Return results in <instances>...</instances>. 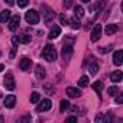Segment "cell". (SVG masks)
<instances>
[{
  "mask_svg": "<svg viewBox=\"0 0 123 123\" xmlns=\"http://www.w3.org/2000/svg\"><path fill=\"white\" fill-rule=\"evenodd\" d=\"M42 56H43L46 61L52 62V61H55V59L58 58V54H56V49H55L52 45H46V46L43 48V51H42Z\"/></svg>",
  "mask_w": 123,
  "mask_h": 123,
  "instance_id": "obj_1",
  "label": "cell"
},
{
  "mask_svg": "<svg viewBox=\"0 0 123 123\" xmlns=\"http://www.w3.org/2000/svg\"><path fill=\"white\" fill-rule=\"evenodd\" d=\"M41 10H42V16H43V19H45V23H46V25H51V22H52V19H54V10H51L46 5H42Z\"/></svg>",
  "mask_w": 123,
  "mask_h": 123,
  "instance_id": "obj_2",
  "label": "cell"
},
{
  "mask_svg": "<svg viewBox=\"0 0 123 123\" xmlns=\"http://www.w3.org/2000/svg\"><path fill=\"white\" fill-rule=\"evenodd\" d=\"M25 19L29 25H36L39 22V15H38L36 10H28L25 13Z\"/></svg>",
  "mask_w": 123,
  "mask_h": 123,
  "instance_id": "obj_3",
  "label": "cell"
},
{
  "mask_svg": "<svg viewBox=\"0 0 123 123\" xmlns=\"http://www.w3.org/2000/svg\"><path fill=\"white\" fill-rule=\"evenodd\" d=\"M51 107H52V101L48 100V98H45V100H42L41 103H38V106H36V111H39V113H42V111H48Z\"/></svg>",
  "mask_w": 123,
  "mask_h": 123,
  "instance_id": "obj_4",
  "label": "cell"
},
{
  "mask_svg": "<svg viewBox=\"0 0 123 123\" xmlns=\"http://www.w3.org/2000/svg\"><path fill=\"white\" fill-rule=\"evenodd\" d=\"M5 87L7 90H15L16 88V84H15V78H13V74L12 73H7V75L5 77Z\"/></svg>",
  "mask_w": 123,
  "mask_h": 123,
  "instance_id": "obj_5",
  "label": "cell"
},
{
  "mask_svg": "<svg viewBox=\"0 0 123 123\" xmlns=\"http://www.w3.org/2000/svg\"><path fill=\"white\" fill-rule=\"evenodd\" d=\"M101 31H103V28H101L100 23L93 28V31H91V41H93V42H97V41L101 38Z\"/></svg>",
  "mask_w": 123,
  "mask_h": 123,
  "instance_id": "obj_6",
  "label": "cell"
},
{
  "mask_svg": "<svg viewBox=\"0 0 123 123\" xmlns=\"http://www.w3.org/2000/svg\"><path fill=\"white\" fill-rule=\"evenodd\" d=\"M19 23H20V18L19 16H13L12 19H9V29L10 31H16L19 28Z\"/></svg>",
  "mask_w": 123,
  "mask_h": 123,
  "instance_id": "obj_7",
  "label": "cell"
},
{
  "mask_svg": "<svg viewBox=\"0 0 123 123\" xmlns=\"http://www.w3.org/2000/svg\"><path fill=\"white\" fill-rule=\"evenodd\" d=\"M113 62H114V65H122V62H123V51H116L113 54Z\"/></svg>",
  "mask_w": 123,
  "mask_h": 123,
  "instance_id": "obj_8",
  "label": "cell"
},
{
  "mask_svg": "<svg viewBox=\"0 0 123 123\" xmlns=\"http://www.w3.org/2000/svg\"><path fill=\"white\" fill-rule=\"evenodd\" d=\"M71 55H73V46L71 45H64V48H62V58L65 61H68L71 58Z\"/></svg>",
  "mask_w": 123,
  "mask_h": 123,
  "instance_id": "obj_9",
  "label": "cell"
},
{
  "mask_svg": "<svg viewBox=\"0 0 123 123\" xmlns=\"http://www.w3.org/2000/svg\"><path fill=\"white\" fill-rule=\"evenodd\" d=\"M5 106L7 107V109H13L15 106H16V97L15 96H7L6 98H5Z\"/></svg>",
  "mask_w": 123,
  "mask_h": 123,
  "instance_id": "obj_10",
  "label": "cell"
},
{
  "mask_svg": "<svg viewBox=\"0 0 123 123\" xmlns=\"http://www.w3.org/2000/svg\"><path fill=\"white\" fill-rule=\"evenodd\" d=\"M67 94H68V97L77 98V97L81 96V91H80L78 88H75V87H68V88H67Z\"/></svg>",
  "mask_w": 123,
  "mask_h": 123,
  "instance_id": "obj_11",
  "label": "cell"
},
{
  "mask_svg": "<svg viewBox=\"0 0 123 123\" xmlns=\"http://www.w3.org/2000/svg\"><path fill=\"white\" fill-rule=\"evenodd\" d=\"M59 33H61V28H59V26H52V29H51V32H49V35H48V38L52 41V39L58 38Z\"/></svg>",
  "mask_w": 123,
  "mask_h": 123,
  "instance_id": "obj_12",
  "label": "cell"
},
{
  "mask_svg": "<svg viewBox=\"0 0 123 123\" xmlns=\"http://www.w3.org/2000/svg\"><path fill=\"white\" fill-rule=\"evenodd\" d=\"M31 65H32V62H31V59H29V58H23V59L20 61V64H19L20 70H23V71L29 70V67H31Z\"/></svg>",
  "mask_w": 123,
  "mask_h": 123,
  "instance_id": "obj_13",
  "label": "cell"
},
{
  "mask_svg": "<svg viewBox=\"0 0 123 123\" xmlns=\"http://www.w3.org/2000/svg\"><path fill=\"white\" fill-rule=\"evenodd\" d=\"M9 19H10V10L6 9L0 13V23H6V22H9Z\"/></svg>",
  "mask_w": 123,
  "mask_h": 123,
  "instance_id": "obj_14",
  "label": "cell"
},
{
  "mask_svg": "<svg viewBox=\"0 0 123 123\" xmlns=\"http://www.w3.org/2000/svg\"><path fill=\"white\" fill-rule=\"evenodd\" d=\"M122 77H123V74H122V71H114V73H111V75H110V78H111V81H114V83H120L122 81Z\"/></svg>",
  "mask_w": 123,
  "mask_h": 123,
  "instance_id": "obj_15",
  "label": "cell"
},
{
  "mask_svg": "<svg viewBox=\"0 0 123 123\" xmlns=\"http://www.w3.org/2000/svg\"><path fill=\"white\" fill-rule=\"evenodd\" d=\"M68 23L71 25V28L73 29H80V26H81V23H80V20H78V18H71V19H68Z\"/></svg>",
  "mask_w": 123,
  "mask_h": 123,
  "instance_id": "obj_16",
  "label": "cell"
},
{
  "mask_svg": "<svg viewBox=\"0 0 123 123\" xmlns=\"http://www.w3.org/2000/svg\"><path fill=\"white\" fill-rule=\"evenodd\" d=\"M45 75H46V73H45V68L42 67V65H36V77L38 78H45Z\"/></svg>",
  "mask_w": 123,
  "mask_h": 123,
  "instance_id": "obj_17",
  "label": "cell"
},
{
  "mask_svg": "<svg viewBox=\"0 0 123 123\" xmlns=\"http://www.w3.org/2000/svg\"><path fill=\"white\" fill-rule=\"evenodd\" d=\"M93 88H94V91L100 96V98H101V90H103V83L101 81H96L94 84H93Z\"/></svg>",
  "mask_w": 123,
  "mask_h": 123,
  "instance_id": "obj_18",
  "label": "cell"
},
{
  "mask_svg": "<svg viewBox=\"0 0 123 123\" xmlns=\"http://www.w3.org/2000/svg\"><path fill=\"white\" fill-rule=\"evenodd\" d=\"M74 15H75V18L81 19V18L84 16V9H83L81 6H75V7H74Z\"/></svg>",
  "mask_w": 123,
  "mask_h": 123,
  "instance_id": "obj_19",
  "label": "cell"
},
{
  "mask_svg": "<svg viewBox=\"0 0 123 123\" xmlns=\"http://www.w3.org/2000/svg\"><path fill=\"white\" fill-rule=\"evenodd\" d=\"M70 109V101L68 100H61V104H59V111H67Z\"/></svg>",
  "mask_w": 123,
  "mask_h": 123,
  "instance_id": "obj_20",
  "label": "cell"
},
{
  "mask_svg": "<svg viewBox=\"0 0 123 123\" xmlns=\"http://www.w3.org/2000/svg\"><path fill=\"white\" fill-rule=\"evenodd\" d=\"M88 81H90V78L87 77V75H83L80 80H78V87H86V86H88Z\"/></svg>",
  "mask_w": 123,
  "mask_h": 123,
  "instance_id": "obj_21",
  "label": "cell"
},
{
  "mask_svg": "<svg viewBox=\"0 0 123 123\" xmlns=\"http://www.w3.org/2000/svg\"><path fill=\"white\" fill-rule=\"evenodd\" d=\"M116 31H117V25H107L106 26V33L107 35H113V33H116Z\"/></svg>",
  "mask_w": 123,
  "mask_h": 123,
  "instance_id": "obj_22",
  "label": "cell"
},
{
  "mask_svg": "<svg viewBox=\"0 0 123 123\" xmlns=\"http://www.w3.org/2000/svg\"><path fill=\"white\" fill-rule=\"evenodd\" d=\"M119 91H120V90H119V87H116V86H111V87H109V88H107L109 96H116Z\"/></svg>",
  "mask_w": 123,
  "mask_h": 123,
  "instance_id": "obj_23",
  "label": "cell"
},
{
  "mask_svg": "<svg viewBox=\"0 0 123 123\" xmlns=\"http://www.w3.org/2000/svg\"><path fill=\"white\" fill-rule=\"evenodd\" d=\"M88 68H90V71H91V74H96L97 71H98V64L96 62V61H93V62L88 65Z\"/></svg>",
  "mask_w": 123,
  "mask_h": 123,
  "instance_id": "obj_24",
  "label": "cell"
},
{
  "mask_svg": "<svg viewBox=\"0 0 123 123\" xmlns=\"http://www.w3.org/2000/svg\"><path fill=\"white\" fill-rule=\"evenodd\" d=\"M104 5H106V3L103 2V0H101V2H98V3H97L96 6H93V10H97V12H101V10H103V7H104Z\"/></svg>",
  "mask_w": 123,
  "mask_h": 123,
  "instance_id": "obj_25",
  "label": "cell"
},
{
  "mask_svg": "<svg viewBox=\"0 0 123 123\" xmlns=\"http://www.w3.org/2000/svg\"><path fill=\"white\" fill-rule=\"evenodd\" d=\"M41 100V97H39V94L38 93H32V96H31V103H33V104H36L38 101Z\"/></svg>",
  "mask_w": 123,
  "mask_h": 123,
  "instance_id": "obj_26",
  "label": "cell"
},
{
  "mask_svg": "<svg viewBox=\"0 0 123 123\" xmlns=\"http://www.w3.org/2000/svg\"><path fill=\"white\" fill-rule=\"evenodd\" d=\"M20 42L22 43H29L31 42V36L29 35H22L20 36Z\"/></svg>",
  "mask_w": 123,
  "mask_h": 123,
  "instance_id": "obj_27",
  "label": "cell"
},
{
  "mask_svg": "<svg viewBox=\"0 0 123 123\" xmlns=\"http://www.w3.org/2000/svg\"><path fill=\"white\" fill-rule=\"evenodd\" d=\"M59 22L61 25H68V18H65V15H59Z\"/></svg>",
  "mask_w": 123,
  "mask_h": 123,
  "instance_id": "obj_28",
  "label": "cell"
},
{
  "mask_svg": "<svg viewBox=\"0 0 123 123\" xmlns=\"http://www.w3.org/2000/svg\"><path fill=\"white\" fill-rule=\"evenodd\" d=\"M73 41H74V38H73V36H67V38L64 39V42H65V45H71V46H73V43H74Z\"/></svg>",
  "mask_w": 123,
  "mask_h": 123,
  "instance_id": "obj_29",
  "label": "cell"
},
{
  "mask_svg": "<svg viewBox=\"0 0 123 123\" xmlns=\"http://www.w3.org/2000/svg\"><path fill=\"white\" fill-rule=\"evenodd\" d=\"M29 3V0H18V5L19 7H26V5Z\"/></svg>",
  "mask_w": 123,
  "mask_h": 123,
  "instance_id": "obj_30",
  "label": "cell"
},
{
  "mask_svg": "<svg viewBox=\"0 0 123 123\" xmlns=\"http://www.w3.org/2000/svg\"><path fill=\"white\" fill-rule=\"evenodd\" d=\"M64 7H65V9L73 7V0H64Z\"/></svg>",
  "mask_w": 123,
  "mask_h": 123,
  "instance_id": "obj_31",
  "label": "cell"
},
{
  "mask_svg": "<svg viewBox=\"0 0 123 123\" xmlns=\"http://www.w3.org/2000/svg\"><path fill=\"white\" fill-rule=\"evenodd\" d=\"M45 91H46V93H49V94L55 93V90H52V86H51V84H46V86H45Z\"/></svg>",
  "mask_w": 123,
  "mask_h": 123,
  "instance_id": "obj_32",
  "label": "cell"
},
{
  "mask_svg": "<svg viewBox=\"0 0 123 123\" xmlns=\"http://www.w3.org/2000/svg\"><path fill=\"white\" fill-rule=\"evenodd\" d=\"M122 103H123V96L119 94V96L116 97V104H122Z\"/></svg>",
  "mask_w": 123,
  "mask_h": 123,
  "instance_id": "obj_33",
  "label": "cell"
},
{
  "mask_svg": "<svg viewBox=\"0 0 123 123\" xmlns=\"http://www.w3.org/2000/svg\"><path fill=\"white\" fill-rule=\"evenodd\" d=\"M96 122H97V123L104 122V116H103V114H97V116H96Z\"/></svg>",
  "mask_w": 123,
  "mask_h": 123,
  "instance_id": "obj_34",
  "label": "cell"
},
{
  "mask_svg": "<svg viewBox=\"0 0 123 123\" xmlns=\"http://www.w3.org/2000/svg\"><path fill=\"white\" fill-rule=\"evenodd\" d=\"M111 48H113V46L110 45V46H107V48H98V51H100V52H107V51H110Z\"/></svg>",
  "mask_w": 123,
  "mask_h": 123,
  "instance_id": "obj_35",
  "label": "cell"
},
{
  "mask_svg": "<svg viewBox=\"0 0 123 123\" xmlns=\"http://www.w3.org/2000/svg\"><path fill=\"white\" fill-rule=\"evenodd\" d=\"M5 3H6L7 6H13V5H15V0H5Z\"/></svg>",
  "mask_w": 123,
  "mask_h": 123,
  "instance_id": "obj_36",
  "label": "cell"
},
{
  "mask_svg": "<svg viewBox=\"0 0 123 123\" xmlns=\"http://www.w3.org/2000/svg\"><path fill=\"white\" fill-rule=\"evenodd\" d=\"M16 56V48H12V51H10V58H15Z\"/></svg>",
  "mask_w": 123,
  "mask_h": 123,
  "instance_id": "obj_37",
  "label": "cell"
},
{
  "mask_svg": "<svg viewBox=\"0 0 123 123\" xmlns=\"http://www.w3.org/2000/svg\"><path fill=\"white\" fill-rule=\"evenodd\" d=\"M67 122H77V117H75V116H71V117L67 119Z\"/></svg>",
  "mask_w": 123,
  "mask_h": 123,
  "instance_id": "obj_38",
  "label": "cell"
},
{
  "mask_svg": "<svg viewBox=\"0 0 123 123\" xmlns=\"http://www.w3.org/2000/svg\"><path fill=\"white\" fill-rule=\"evenodd\" d=\"M3 70H5V65H3V64H0V71H3Z\"/></svg>",
  "mask_w": 123,
  "mask_h": 123,
  "instance_id": "obj_39",
  "label": "cell"
},
{
  "mask_svg": "<svg viewBox=\"0 0 123 123\" xmlns=\"http://www.w3.org/2000/svg\"><path fill=\"white\" fill-rule=\"evenodd\" d=\"M3 122H5V117H3V116H0V123H3Z\"/></svg>",
  "mask_w": 123,
  "mask_h": 123,
  "instance_id": "obj_40",
  "label": "cell"
},
{
  "mask_svg": "<svg viewBox=\"0 0 123 123\" xmlns=\"http://www.w3.org/2000/svg\"><path fill=\"white\" fill-rule=\"evenodd\" d=\"M83 3H90V0H81Z\"/></svg>",
  "mask_w": 123,
  "mask_h": 123,
  "instance_id": "obj_41",
  "label": "cell"
},
{
  "mask_svg": "<svg viewBox=\"0 0 123 123\" xmlns=\"http://www.w3.org/2000/svg\"><path fill=\"white\" fill-rule=\"evenodd\" d=\"M0 56H2V51H0Z\"/></svg>",
  "mask_w": 123,
  "mask_h": 123,
  "instance_id": "obj_42",
  "label": "cell"
},
{
  "mask_svg": "<svg viewBox=\"0 0 123 123\" xmlns=\"http://www.w3.org/2000/svg\"><path fill=\"white\" fill-rule=\"evenodd\" d=\"M0 97H2V93H0Z\"/></svg>",
  "mask_w": 123,
  "mask_h": 123,
  "instance_id": "obj_43",
  "label": "cell"
}]
</instances>
